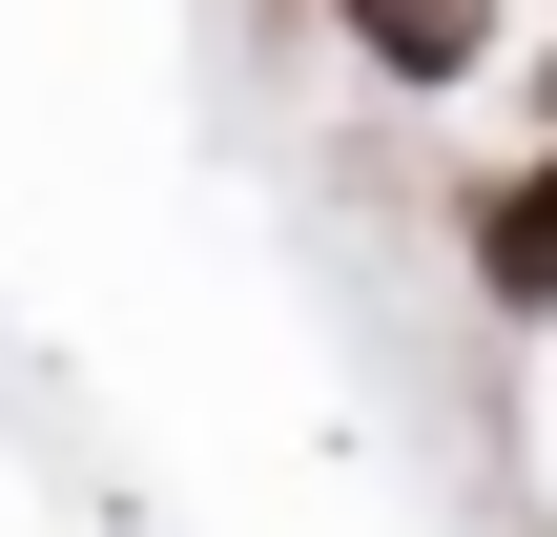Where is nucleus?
Returning <instances> with one entry per match:
<instances>
[{"mask_svg": "<svg viewBox=\"0 0 557 537\" xmlns=\"http://www.w3.org/2000/svg\"><path fill=\"white\" fill-rule=\"evenodd\" d=\"M455 269H475V310H517V331H557V145H517L475 207H455Z\"/></svg>", "mask_w": 557, "mask_h": 537, "instance_id": "1", "label": "nucleus"}, {"mask_svg": "<svg viewBox=\"0 0 557 537\" xmlns=\"http://www.w3.org/2000/svg\"><path fill=\"white\" fill-rule=\"evenodd\" d=\"M331 41H351L372 83H413V103H455V83L496 62V0H331Z\"/></svg>", "mask_w": 557, "mask_h": 537, "instance_id": "2", "label": "nucleus"}]
</instances>
